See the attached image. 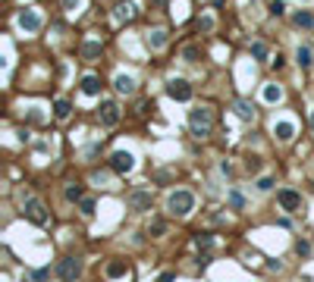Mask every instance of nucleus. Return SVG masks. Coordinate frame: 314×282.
Returning <instances> with one entry per match:
<instances>
[{"label":"nucleus","instance_id":"nucleus-12","mask_svg":"<svg viewBox=\"0 0 314 282\" xmlns=\"http://www.w3.org/2000/svg\"><path fill=\"white\" fill-rule=\"evenodd\" d=\"M296 60H298V66H302V69H311V63H314V50H311L308 44H298Z\"/></svg>","mask_w":314,"mask_h":282},{"label":"nucleus","instance_id":"nucleus-33","mask_svg":"<svg viewBox=\"0 0 314 282\" xmlns=\"http://www.w3.org/2000/svg\"><path fill=\"white\" fill-rule=\"evenodd\" d=\"M32 279H38V282H44V279H48V270H35V273H32Z\"/></svg>","mask_w":314,"mask_h":282},{"label":"nucleus","instance_id":"nucleus-24","mask_svg":"<svg viewBox=\"0 0 314 282\" xmlns=\"http://www.w3.org/2000/svg\"><path fill=\"white\" fill-rule=\"evenodd\" d=\"M251 53H255V60H267V44L264 41H255V44H251Z\"/></svg>","mask_w":314,"mask_h":282},{"label":"nucleus","instance_id":"nucleus-22","mask_svg":"<svg viewBox=\"0 0 314 282\" xmlns=\"http://www.w3.org/2000/svg\"><path fill=\"white\" fill-rule=\"evenodd\" d=\"M53 116L57 119H69V104H66V100H57V104H53Z\"/></svg>","mask_w":314,"mask_h":282},{"label":"nucleus","instance_id":"nucleus-35","mask_svg":"<svg viewBox=\"0 0 314 282\" xmlns=\"http://www.w3.org/2000/svg\"><path fill=\"white\" fill-rule=\"evenodd\" d=\"M154 3H166V0H154Z\"/></svg>","mask_w":314,"mask_h":282},{"label":"nucleus","instance_id":"nucleus-7","mask_svg":"<svg viewBox=\"0 0 314 282\" xmlns=\"http://www.w3.org/2000/svg\"><path fill=\"white\" fill-rule=\"evenodd\" d=\"M79 273H82V264H79L76 257H63L60 260V276H63L66 282H76Z\"/></svg>","mask_w":314,"mask_h":282},{"label":"nucleus","instance_id":"nucleus-34","mask_svg":"<svg viewBox=\"0 0 314 282\" xmlns=\"http://www.w3.org/2000/svg\"><path fill=\"white\" fill-rule=\"evenodd\" d=\"M63 6H66V10H72V6H79V0H63Z\"/></svg>","mask_w":314,"mask_h":282},{"label":"nucleus","instance_id":"nucleus-32","mask_svg":"<svg viewBox=\"0 0 314 282\" xmlns=\"http://www.w3.org/2000/svg\"><path fill=\"white\" fill-rule=\"evenodd\" d=\"M230 204H232V207H242V204H245V201H242V194H236V191H232V194H230Z\"/></svg>","mask_w":314,"mask_h":282},{"label":"nucleus","instance_id":"nucleus-28","mask_svg":"<svg viewBox=\"0 0 314 282\" xmlns=\"http://www.w3.org/2000/svg\"><path fill=\"white\" fill-rule=\"evenodd\" d=\"M214 29V19L211 16H201V19H198V31H211Z\"/></svg>","mask_w":314,"mask_h":282},{"label":"nucleus","instance_id":"nucleus-3","mask_svg":"<svg viewBox=\"0 0 314 282\" xmlns=\"http://www.w3.org/2000/svg\"><path fill=\"white\" fill-rule=\"evenodd\" d=\"M25 217H29L35 226H48V223H50L48 210H44V204H41L38 198H25Z\"/></svg>","mask_w":314,"mask_h":282},{"label":"nucleus","instance_id":"nucleus-5","mask_svg":"<svg viewBox=\"0 0 314 282\" xmlns=\"http://www.w3.org/2000/svg\"><path fill=\"white\" fill-rule=\"evenodd\" d=\"M166 94H170L173 100H189L192 97V85L185 82V78H170V82H166Z\"/></svg>","mask_w":314,"mask_h":282},{"label":"nucleus","instance_id":"nucleus-37","mask_svg":"<svg viewBox=\"0 0 314 282\" xmlns=\"http://www.w3.org/2000/svg\"><path fill=\"white\" fill-rule=\"evenodd\" d=\"M305 3H311V0H305Z\"/></svg>","mask_w":314,"mask_h":282},{"label":"nucleus","instance_id":"nucleus-16","mask_svg":"<svg viewBox=\"0 0 314 282\" xmlns=\"http://www.w3.org/2000/svg\"><path fill=\"white\" fill-rule=\"evenodd\" d=\"M283 100V88L280 85H264V104H280Z\"/></svg>","mask_w":314,"mask_h":282},{"label":"nucleus","instance_id":"nucleus-4","mask_svg":"<svg viewBox=\"0 0 314 282\" xmlns=\"http://www.w3.org/2000/svg\"><path fill=\"white\" fill-rule=\"evenodd\" d=\"M110 166H113V172L126 176V172H132V170H135V157H132L129 151H113V157H110Z\"/></svg>","mask_w":314,"mask_h":282},{"label":"nucleus","instance_id":"nucleus-30","mask_svg":"<svg viewBox=\"0 0 314 282\" xmlns=\"http://www.w3.org/2000/svg\"><path fill=\"white\" fill-rule=\"evenodd\" d=\"M283 10H286V6H283V0H273V3H270V13H273V16H280Z\"/></svg>","mask_w":314,"mask_h":282},{"label":"nucleus","instance_id":"nucleus-23","mask_svg":"<svg viewBox=\"0 0 314 282\" xmlns=\"http://www.w3.org/2000/svg\"><path fill=\"white\" fill-rule=\"evenodd\" d=\"M292 22H296V25H305V29H311V25H314V16H311V13H296V16H292Z\"/></svg>","mask_w":314,"mask_h":282},{"label":"nucleus","instance_id":"nucleus-21","mask_svg":"<svg viewBox=\"0 0 314 282\" xmlns=\"http://www.w3.org/2000/svg\"><path fill=\"white\" fill-rule=\"evenodd\" d=\"M182 60H185V63H195V60H201V47L185 44V47H182Z\"/></svg>","mask_w":314,"mask_h":282},{"label":"nucleus","instance_id":"nucleus-9","mask_svg":"<svg viewBox=\"0 0 314 282\" xmlns=\"http://www.w3.org/2000/svg\"><path fill=\"white\" fill-rule=\"evenodd\" d=\"M273 135H277L280 141H292V135H296V123H292V119H277V123H273Z\"/></svg>","mask_w":314,"mask_h":282},{"label":"nucleus","instance_id":"nucleus-8","mask_svg":"<svg viewBox=\"0 0 314 282\" xmlns=\"http://www.w3.org/2000/svg\"><path fill=\"white\" fill-rule=\"evenodd\" d=\"M119 123V107H116V100H107V104L101 107V125H116Z\"/></svg>","mask_w":314,"mask_h":282},{"label":"nucleus","instance_id":"nucleus-20","mask_svg":"<svg viewBox=\"0 0 314 282\" xmlns=\"http://www.w3.org/2000/svg\"><path fill=\"white\" fill-rule=\"evenodd\" d=\"M82 91H85V94H98V91H101L98 76H85V78H82Z\"/></svg>","mask_w":314,"mask_h":282},{"label":"nucleus","instance_id":"nucleus-6","mask_svg":"<svg viewBox=\"0 0 314 282\" xmlns=\"http://www.w3.org/2000/svg\"><path fill=\"white\" fill-rule=\"evenodd\" d=\"M19 29L29 31V35H32V31H38V29H41V13H38V10H22V13H19Z\"/></svg>","mask_w":314,"mask_h":282},{"label":"nucleus","instance_id":"nucleus-19","mask_svg":"<svg viewBox=\"0 0 314 282\" xmlns=\"http://www.w3.org/2000/svg\"><path fill=\"white\" fill-rule=\"evenodd\" d=\"M98 53H101V41H85L82 44V57L85 60H95Z\"/></svg>","mask_w":314,"mask_h":282},{"label":"nucleus","instance_id":"nucleus-10","mask_svg":"<svg viewBox=\"0 0 314 282\" xmlns=\"http://www.w3.org/2000/svg\"><path fill=\"white\" fill-rule=\"evenodd\" d=\"M280 207H283V210H298V207H302V194L289 191V188L280 191Z\"/></svg>","mask_w":314,"mask_h":282},{"label":"nucleus","instance_id":"nucleus-2","mask_svg":"<svg viewBox=\"0 0 314 282\" xmlns=\"http://www.w3.org/2000/svg\"><path fill=\"white\" fill-rule=\"evenodd\" d=\"M189 123H192V135L204 138V135H211V129H214V113L208 107H198V110H192Z\"/></svg>","mask_w":314,"mask_h":282},{"label":"nucleus","instance_id":"nucleus-25","mask_svg":"<svg viewBox=\"0 0 314 282\" xmlns=\"http://www.w3.org/2000/svg\"><path fill=\"white\" fill-rule=\"evenodd\" d=\"M79 210H82L85 217H95V201H91V198H82V204H79Z\"/></svg>","mask_w":314,"mask_h":282},{"label":"nucleus","instance_id":"nucleus-31","mask_svg":"<svg viewBox=\"0 0 314 282\" xmlns=\"http://www.w3.org/2000/svg\"><path fill=\"white\" fill-rule=\"evenodd\" d=\"M258 188H261V191H270V188H273V179H261V182H258Z\"/></svg>","mask_w":314,"mask_h":282},{"label":"nucleus","instance_id":"nucleus-11","mask_svg":"<svg viewBox=\"0 0 314 282\" xmlns=\"http://www.w3.org/2000/svg\"><path fill=\"white\" fill-rule=\"evenodd\" d=\"M113 88H116L119 94H135V78L126 76V72H119V76L113 78Z\"/></svg>","mask_w":314,"mask_h":282},{"label":"nucleus","instance_id":"nucleus-1","mask_svg":"<svg viewBox=\"0 0 314 282\" xmlns=\"http://www.w3.org/2000/svg\"><path fill=\"white\" fill-rule=\"evenodd\" d=\"M166 207H170L173 217H189V213L195 210V194L192 191H173L170 201H166Z\"/></svg>","mask_w":314,"mask_h":282},{"label":"nucleus","instance_id":"nucleus-26","mask_svg":"<svg viewBox=\"0 0 314 282\" xmlns=\"http://www.w3.org/2000/svg\"><path fill=\"white\" fill-rule=\"evenodd\" d=\"M66 201H79V198H82V188H79V185H66Z\"/></svg>","mask_w":314,"mask_h":282},{"label":"nucleus","instance_id":"nucleus-17","mask_svg":"<svg viewBox=\"0 0 314 282\" xmlns=\"http://www.w3.org/2000/svg\"><path fill=\"white\" fill-rule=\"evenodd\" d=\"M236 113H239V119H245V123L255 119V107H251L248 100H236Z\"/></svg>","mask_w":314,"mask_h":282},{"label":"nucleus","instance_id":"nucleus-18","mask_svg":"<svg viewBox=\"0 0 314 282\" xmlns=\"http://www.w3.org/2000/svg\"><path fill=\"white\" fill-rule=\"evenodd\" d=\"M148 47H151V50H164V47H166V31H151V35H148Z\"/></svg>","mask_w":314,"mask_h":282},{"label":"nucleus","instance_id":"nucleus-13","mask_svg":"<svg viewBox=\"0 0 314 282\" xmlns=\"http://www.w3.org/2000/svg\"><path fill=\"white\" fill-rule=\"evenodd\" d=\"M113 19H116V22H129V19H135V3H119L116 10H113Z\"/></svg>","mask_w":314,"mask_h":282},{"label":"nucleus","instance_id":"nucleus-27","mask_svg":"<svg viewBox=\"0 0 314 282\" xmlns=\"http://www.w3.org/2000/svg\"><path fill=\"white\" fill-rule=\"evenodd\" d=\"M164 229H166V223H164V219H154V223L148 226V232H151V235H164Z\"/></svg>","mask_w":314,"mask_h":282},{"label":"nucleus","instance_id":"nucleus-29","mask_svg":"<svg viewBox=\"0 0 314 282\" xmlns=\"http://www.w3.org/2000/svg\"><path fill=\"white\" fill-rule=\"evenodd\" d=\"M195 245H198V248H208V245H211V235H201V232H198V235H195Z\"/></svg>","mask_w":314,"mask_h":282},{"label":"nucleus","instance_id":"nucleus-15","mask_svg":"<svg viewBox=\"0 0 314 282\" xmlns=\"http://www.w3.org/2000/svg\"><path fill=\"white\" fill-rule=\"evenodd\" d=\"M126 273H129V264H126V260H110V264H107V276L110 279H119V276H126Z\"/></svg>","mask_w":314,"mask_h":282},{"label":"nucleus","instance_id":"nucleus-36","mask_svg":"<svg viewBox=\"0 0 314 282\" xmlns=\"http://www.w3.org/2000/svg\"><path fill=\"white\" fill-rule=\"evenodd\" d=\"M311 129H314V116H311Z\"/></svg>","mask_w":314,"mask_h":282},{"label":"nucleus","instance_id":"nucleus-14","mask_svg":"<svg viewBox=\"0 0 314 282\" xmlns=\"http://www.w3.org/2000/svg\"><path fill=\"white\" fill-rule=\"evenodd\" d=\"M129 204L135 207V210H148V207H151V194L148 191H132L129 194Z\"/></svg>","mask_w":314,"mask_h":282}]
</instances>
